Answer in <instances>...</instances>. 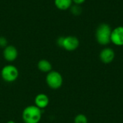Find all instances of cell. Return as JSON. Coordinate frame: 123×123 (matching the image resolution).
Listing matches in <instances>:
<instances>
[{
  "instance_id": "obj_4",
  "label": "cell",
  "mask_w": 123,
  "mask_h": 123,
  "mask_svg": "<svg viewBox=\"0 0 123 123\" xmlns=\"http://www.w3.org/2000/svg\"><path fill=\"white\" fill-rule=\"evenodd\" d=\"M45 80L48 86L54 90L60 89L63 83L62 75L56 71H51L48 73Z\"/></svg>"
},
{
  "instance_id": "obj_12",
  "label": "cell",
  "mask_w": 123,
  "mask_h": 123,
  "mask_svg": "<svg viewBox=\"0 0 123 123\" xmlns=\"http://www.w3.org/2000/svg\"><path fill=\"white\" fill-rule=\"evenodd\" d=\"M74 123H88V119L86 115L79 114L74 118Z\"/></svg>"
},
{
  "instance_id": "obj_9",
  "label": "cell",
  "mask_w": 123,
  "mask_h": 123,
  "mask_svg": "<svg viewBox=\"0 0 123 123\" xmlns=\"http://www.w3.org/2000/svg\"><path fill=\"white\" fill-rule=\"evenodd\" d=\"M49 105V98L45 94H38L35 98V105L39 109L46 108Z\"/></svg>"
},
{
  "instance_id": "obj_17",
  "label": "cell",
  "mask_w": 123,
  "mask_h": 123,
  "mask_svg": "<svg viewBox=\"0 0 123 123\" xmlns=\"http://www.w3.org/2000/svg\"><path fill=\"white\" fill-rule=\"evenodd\" d=\"M6 123H15V122L13 121V120H9V121H8Z\"/></svg>"
},
{
  "instance_id": "obj_6",
  "label": "cell",
  "mask_w": 123,
  "mask_h": 123,
  "mask_svg": "<svg viewBox=\"0 0 123 123\" xmlns=\"http://www.w3.org/2000/svg\"><path fill=\"white\" fill-rule=\"evenodd\" d=\"M111 42L117 46L123 45V26L115 27L112 31Z\"/></svg>"
},
{
  "instance_id": "obj_10",
  "label": "cell",
  "mask_w": 123,
  "mask_h": 123,
  "mask_svg": "<svg viewBox=\"0 0 123 123\" xmlns=\"http://www.w3.org/2000/svg\"><path fill=\"white\" fill-rule=\"evenodd\" d=\"M37 68L43 73H49L52 71V64L45 59L40 60L37 63Z\"/></svg>"
},
{
  "instance_id": "obj_5",
  "label": "cell",
  "mask_w": 123,
  "mask_h": 123,
  "mask_svg": "<svg viewBox=\"0 0 123 123\" xmlns=\"http://www.w3.org/2000/svg\"><path fill=\"white\" fill-rule=\"evenodd\" d=\"M79 46V40L75 36L64 37L62 48L68 51H74Z\"/></svg>"
},
{
  "instance_id": "obj_15",
  "label": "cell",
  "mask_w": 123,
  "mask_h": 123,
  "mask_svg": "<svg viewBox=\"0 0 123 123\" xmlns=\"http://www.w3.org/2000/svg\"><path fill=\"white\" fill-rule=\"evenodd\" d=\"M63 39H64V37H60L57 39V45L59 46V47H61L63 46Z\"/></svg>"
},
{
  "instance_id": "obj_3",
  "label": "cell",
  "mask_w": 123,
  "mask_h": 123,
  "mask_svg": "<svg viewBox=\"0 0 123 123\" xmlns=\"http://www.w3.org/2000/svg\"><path fill=\"white\" fill-rule=\"evenodd\" d=\"M1 76L5 82L12 83L17 79L19 76V71L16 66L9 64L2 68L1 71Z\"/></svg>"
},
{
  "instance_id": "obj_16",
  "label": "cell",
  "mask_w": 123,
  "mask_h": 123,
  "mask_svg": "<svg viewBox=\"0 0 123 123\" xmlns=\"http://www.w3.org/2000/svg\"><path fill=\"white\" fill-rule=\"evenodd\" d=\"M73 2L75 4H78V5H80L81 4H83L84 2H85L86 0H72Z\"/></svg>"
},
{
  "instance_id": "obj_11",
  "label": "cell",
  "mask_w": 123,
  "mask_h": 123,
  "mask_svg": "<svg viewBox=\"0 0 123 123\" xmlns=\"http://www.w3.org/2000/svg\"><path fill=\"white\" fill-rule=\"evenodd\" d=\"M72 0H54L55 6L60 10H67L72 6Z\"/></svg>"
},
{
  "instance_id": "obj_7",
  "label": "cell",
  "mask_w": 123,
  "mask_h": 123,
  "mask_svg": "<svg viewBox=\"0 0 123 123\" xmlns=\"http://www.w3.org/2000/svg\"><path fill=\"white\" fill-rule=\"evenodd\" d=\"M3 56L6 61L13 62L18 56V50L13 45H7L4 48Z\"/></svg>"
},
{
  "instance_id": "obj_8",
  "label": "cell",
  "mask_w": 123,
  "mask_h": 123,
  "mask_svg": "<svg viewBox=\"0 0 123 123\" xmlns=\"http://www.w3.org/2000/svg\"><path fill=\"white\" fill-rule=\"evenodd\" d=\"M115 57V51L110 48H104L99 53V58L104 63L108 64L113 61Z\"/></svg>"
},
{
  "instance_id": "obj_2",
  "label": "cell",
  "mask_w": 123,
  "mask_h": 123,
  "mask_svg": "<svg viewBox=\"0 0 123 123\" xmlns=\"http://www.w3.org/2000/svg\"><path fill=\"white\" fill-rule=\"evenodd\" d=\"M111 27L106 23H102L99 25L96 31V39L99 44L102 45H107L111 43V34H112Z\"/></svg>"
},
{
  "instance_id": "obj_13",
  "label": "cell",
  "mask_w": 123,
  "mask_h": 123,
  "mask_svg": "<svg viewBox=\"0 0 123 123\" xmlns=\"http://www.w3.org/2000/svg\"><path fill=\"white\" fill-rule=\"evenodd\" d=\"M70 9H71V13L73 14H74V15H79L81 13V11H82L81 7L79 5H78V4L72 5Z\"/></svg>"
},
{
  "instance_id": "obj_1",
  "label": "cell",
  "mask_w": 123,
  "mask_h": 123,
  "mask_svg": "<svg viewBox=\"0 0 123 123\" xmlns=\"http://www.w3.org/2000/svg\"><path fill=\"white\" fill-rule=\"evenodd\" d=\"M22 120L25 123H39L42 118V112L35 105L26 107L22 114Z\"/></svg>"
},
{
  "instance_id": "obj_14",
  "label": "cell",
  "mask_w": 123,
  "mask_h": 123,
  "mask_svg": "<svg viewBox=\"0 0 123 123\" xmlns=\"http://www.w3.org/2000/svg\"><path fill=\"white\" fill-rule=\"evenodd\" d=\"M7 46V40L4 37H0V47L5 48Z\"/></svg>"
}]
</instances>
